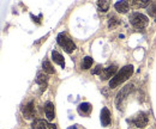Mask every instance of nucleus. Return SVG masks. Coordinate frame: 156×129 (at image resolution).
I'll use <instances>...</instances> for the list:
<instances>
[{
  "mask_svg": "<svg viewBox=\"0 0 156 129\" xmlns=\"http://www.w3.org/2000/svg\"><path fill=\"white\" fill-rule=\"evenodd\" d=\"M149 4H150V1H149V0H142V1H140L138 5H139L140 7H147Z\"/></svg>",
  "mask_w": 156,
  "mask_h": 129,
  "instance_id": "nucleus-20",
  "label": "nucleus"
},
{
  "mask_svg": "<svg viewBox=\"0 0 156 129\" xmlns=\"http://www.w3.org/2000/svg\"><path fill=\"white\" fill-rule=\"evenodd\" d=\"M132 90H133V85H132V84H129V85H126L125 87H122V90L118 93V96H117V100H115L117 105H120V102L125 100V99H126V96H129L130 93L132 92Z\"/></svg>",
  "mask_w": 156,
  "mask_h": 129,
  "instance_id": "nucleus-4",
  "label": "nucleus"
},
{
  "mask_svg": "<svg viewBox=\"0 0 156 129\" xmlns=\"http://www.w3.org/2000/svg\"><path fill=\"white\" fill-rule=\"evenodd\" d=\"M102 71H103V70L101 68V66H98V67H96V68L93 71V73H94V74H98V73L101 74V73H102Z\"/></svg>",
  "mask_w": 156,
  "mask_h": 129,
  "instance_id": "nucleus-21",
  "label": "nucleus"
},
{
  "mask_svg": "<svg viewBox=\"0 0 156 129\" xmlns=\"http://www.w3.org/2000/svg\"><path fill=\"white\" fill-rule=\"evenodd\" d=\"M33 127L35 129H57V126L54 123H49L43 120H36L33 123Z\"/></svg>",
  "mask_w": 156,
  "mask_h": 129,
  "instance_id": "nucleus-6",
  "label": "nucleus"
},
{
  "mask_svg": "<svg viewBox=\"0 0 156 129\" xmlns=\"http://www.w3.org/2000/svg\"><path fill=\"white\" fill-rule=\"evenodd\" d=\"M148 15L150 17H156V2H153L149 7H148Z\"/></svg>",
  "mask_w": 156,
  "mask_h": 129,
  "instance_id": "nucleus-18",
  "label": "nucleus"
},
{
  "mask_svg": "<svg viewBox=\"0 0 156 129\" xmlns=\"http://www.w3.org/2000/svg\"><path fill=\"white\" fill-rule=\"evenodd\" d=\"M115 74H117V66H109L102 71V73L100 74V78L101 80H107L109 78H113Z\"/></svg>",
  "mask_w": 156,
  "mask_h": 129,
  "instance_id": "nucleus-7",
  "label": "nucleus"
},
{
  "mask_svg": "<svg viewBox=\"0 0 156 129\" xmlns=\"http://www.w3.org/2000/svg\"><path fill=\"white\" fill-rule=\"evenodd\" d=\"M47 81H48V78L46 74L40 73L37 74V78H36V83L42 86V89H46V85H47Z\"/></svg>",
  "mask_w": 156,
  "mask_h": 129,
  "instance_id": "nucleus-13",
  "label": "nucleus"
},
{
  "mask_svg": "<svg viewBox=\"0 0 156 129\" xmlns=\"http://www.w3.org/2000/svg\"><path fill=\"white\" fill-rule=\"evenodd\" d=\"M148 122H149V118H148L145 112H139L136 117L133 118V123L138 128H144L148 124Z\"/></svg>",
  "mask_w": 156,
  "mask_h": 129,
  "instance_id": "nucleus-5",
  "label": "nucleus"
},
{
  "mask_svg": "<svg viewBox=\"0 0 156 129\" xmlns=\"http://www.w3.org/2000/svg\"><path fill=\"white\" fill-rule=\"evenodd\" d=\"M22 114L25 118H31L35 115V108H34V103L29 102L27 105H24L22 108Z\"/></svg>",
  "mask_w": 156,
  "mask_h": 129,
  "instance_id": "nucleus-8",
  "label": "nucleus"
},
{
  "mask_svg": "<svg viewBox=\"0 0 156 129\" xmlns=\"http://www.w3.org/2000/svg\"><path fill=\"white\" fill-rule=\"evenodd\" d=\"M42 68H43V71L46 72V73L48 74H53L55 71H54V68H53V66L49 63V61H47V60H44L43 61V63H42Z\"/></svg>",
  "mask_w": 156,
  "mask_h": 129,
  "instance_id": "nucleus-15",
  "label": "nucleus"
},
{
  "mask_svg": "<svg viewBox=\"0 0 156 129\" xmlns=\"http://www.w3.org/2000/svg\"><path fill=\"white\" fill-rule=\"evenodd\" d=\"M114 7H115V10H117L118 12H120V13H126V12L129 11V2L125 1V0L118 1V2H115Z\"/></svg>",
  "mask_w": 156,
  "mask_h": 129,
  "instance_id": "nucleus-11",
  "label": "nucleus"
},
{
  "mask_svg": "<svg viewBox=\"0 0 156 129\" xmlns=\"http://www.w3.org/2000/svg\"><path fill=\"white\" fill-rule=\"evenodd\" d=\"M91 65H93V57L85 56V57L83 59V62H82V68H83V70H89V68L91 67Z\"/></svg>",
  "mask_w": 156,
  "mask_h": 129,
  "instance_id": "nucleus-16",
  "label": "nucleus"
},
{
  "mask_svg": "<svg viewBox=\"0 0 156 129\" xmlns=\"http://www.w3.org/2000/svg\"><path fill=\"white\" fill-rule=\"evenodd\" d=\"M130 23L137 29H143V28H145L148 25V17L144 16L143 13L133 12L130 16Z\"/></svg>",
  "mask_w": 156,
  "mask_h": 129,
  "instance_id": "nucleus-3",
  "label": "nucleus"
},
{
  "mask_svg": "<svg viewBox=\"0 0 156 129\" xmlns=\"http://www.w3.org/2000/svg\"><path fill=\"white\" fill-rule=\"evenodd\" d=\"M117 24H119V20H118L115 17H112V18L109 19V23H108V26L109 28H114Z\"/></svg>",
  "mask_w": 156,
  "mask_h": 129,
  "instance_id": "nucleus-19",
  "label": "nucleus"
},
{
  "mask_svg": "<svg viewBox=\"0 0 156 129\" xmlns=\"http://www.w3.org/2000/svg\"><path fill=\"white\" fill-rule=\"evenodd\" d=\"M67 129H77V126H71V127H69Z\"/></svg>",
  "mask_w": 156,
  "mask_h": 129,
  "instance_id": "nucleus-22",
  "label": "nucleus"
},
{
  "mask_svg": "<svg viewBox=\"0 0 156 129\" xmlns=\"http://www.w3.org/2000/svg\"><path fill=\"white\" fill-rule=\"evenodd\" d=\"M57 42H58L59 46H61V47L65 49V52L69 53V54H71V53L76 49V44L73 43V41L70 39L69 37L66 36V34H64V32H60L58 35Z\"/></svg>",
  "mask_w": 156,
  "mask_h": 129,
  "instance_id": "nucleus-2",
  "label": "nucleus"
},
{
  "mask_svg": "<svg viewBox=\"0 0 156 129\" xmlns=\"http://www.w3.org/2000/svg\"><path fill=\"white\" fill-rule=\"evenodd\" d=\"M91 110V105H90V103H82V104H79V107H78V111L82 114H88L89 111Z\"/></svg>",
  "mask_w": 156,
  "mask_h": 129,
  "instance_id": "nucleus-17",
  "label": "nucleus"
},
{
  "mask_svg": "<svg viewBox=\"0 0 156 129\" xmlns=\"http://www.w3.org/2000/svg\"><path fill=\"white\" fill-rule=\"evenodd\" d=\"M109 1L108 0H98V8L102 11V12H107L108 11V8H109Z\"/></svg>",
  "mask_w": 156,
  "mask_h": 129,
  "instance_id": "nucleus-14",
  "label": "nucleus"
},
{
  "mask_svg": "<svg viewBox=\"0 0 156 129\" xmlns=\"http://www.w3.org/2000/svg\"><path fill=\"white\" fill-rule=\"evenodd\" d=\"M52 59H53V61L55 62V63H58L60 65L62 68L65 67V61H64V57L61 54H59L58 52H55V50H53L52 52Z\"/></svg>",
  "mask_w": 156,
  "mask_h": 129,
  "instance_id": "nucleus-12",
  "label": "nucleus"
},
{
  "mask_svg": "<svg viewBox=\"0 0 156 129\" xmlns=\"http://www.w3.org/2000/svg\"><path fill=\"white\" fill-rule=\"evenodd\" d=\"M132 73H133V66H132V65H127V66L122 67V68L109 80V87H111V89H115L117 86L121 85L122 83H125L129 78H131Z\"/></svg>",
  "mask_w": 156,
  "mask_h": 129,
  "instance_id": "nucleus-1",
  "label": "nucleus"
},
{
  "mask_svg": "<svg viewBox=\"0 0 156 129\" xmlns=\"http://www.w3.org/2000/svg\"><path fill=\"white\" fill-rule=\"evenodd\" d=\"M101 123L103 127H108L111 123V112L107 108H103L101 110Z\"/></svg>",
  "mask_w": 156,
  "mask_h": 129,
  "instance_id": "nucleus-10",
  "label": "nucleus"
},
{
  "mask_svg": "<svg viewBox=\"0 0 156 129\" xmlns=\"http://www.w3.org/2000/svg\"><path fill=\"white\" fill-rule=\"evenodd\" d=\"M44 114H46V117H47L48 121L54 120V117H55V110H54V105L51 102H47L44 104Z\"/></svg>",
  "mask_w": 156,
  "mask_h": 129,
  "instance_id": "nucleus-9",
  "label": "nucleus"
}]
</instances>
